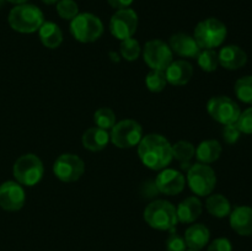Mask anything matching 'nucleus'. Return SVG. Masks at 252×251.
Here are the masks:
<instances>
[{"mask_svg":"<svg viewBox=\"0 0 252 251\" xmlns=\"http://www.w3.org/2000/svg\"><path fill=\"white\" fill-rule=\"evenodd\" d=\"M121 54H122L123 58L128 62L137 61L139 58L140 53H142V47H140L139 42L137 39H134L133 37L127 39H123L121 41L120 46Z\"/></svg>","mask_w":252,"mask_h":251,"instance_id":"nucleus-29","label":"nucleus"},{"mask_svg":"<svg viewBox=\"0 0 252 251\" xmlns=\"http://www.w3.org/2000/svg\"><path fill=\"white\" fill-rule=\"evenodd\" d=\"M133 1H134V0H107L110 6L116 10L128 9V7L133 4Z\"/></svg>","mask_w":252,"mask_h":251,"instance_id":"nucleus-36","label":"nucleus"},{"mask_svg":"<svg viewBox=\"0 0 252 251\" xmlns=\"http://www.w3.org/2000/svg\"><path fill=\"white\" fill-rule=\"evenodd\" d=\"M234 91L239 100L252 105V75L244 76L236 80Z\"/></svg>","mask_w":252,"mask_h":251,"instance_id":"nucleus-27","label":"nucleus"},{"mask_svg":"<svg viewBox=\"0 0 252 251\" xmlns=\"http://www.w3.org/2000/svg\"><path fill=\"white\" fill-rule=\"evenodd\" d=\"M196 154V149L192 143L187 140H179L172 145V157L177 161L189 162V160Z\"/></svg>","mask_w":252,"mask_h":251,"instance_id":"nucleus-26","label":"nucleus"},{"mask_svg":"<svg viewBox=\"0 0 252 251\" xmlns=\"http://www.w3.org/2000/svg\"><path fill=\"white\" fill-rule=\"evenodd\" d=\"M197 63H198L199 68L207 73L217 70L219 65L218 52L216 49H202L197 57Z\"/></svg>","mask_w":252,"mask_h":251,"instance_id":"nucleus-25","label":"nucleus"},{"mask_svg":"<svg viewBox=\"0 0 252 251\" xmlns=\"http://www.w3.org/2000/svg\"><path fill=\"white\" fill-rule=\"evenodd\" d=\"M186 251H201V250H189H189H186Z\"/></svg>","mask_w":252,"mask_h":251,"instance_id":"nucleus-40","label":"nucleus"},{"mask_svg":"<svg viewBox=\"0 0 252 251\" xmlns=\"http://www.w3.org/2000/svg\"><path fill=\"white\" fill-rule=\"evenodd\" d=\"M38 36L41 43L49 49L58 48L63 42V32L61 27L52 21L43 22V25L38 30Z\"/></svg>","mask_w":252,"mask_h":251,"instance_id":"nucleus-22","label":"nucleus"},{"mask_svg":"<svg viewBox=\"0 0 252 251\" xmlns=\"http://www.w3.org/2000/svg\"><path fill=\"white\" fill-rule=\"evenodd\" d=\"M187 184L197 196H209L216 188V172L209 165L197 162L187 170Z\"/></svg>","mask_w":252,"mask_h":251,"instance_id":"nucleus-7","label":"nucleus"},{"mask_svg":"<svg viewBox=\"0 0 252 251\" xmlns=\"http://www.w3.org/2000/svg\"><path fill=\"white\" fill-rule=\"evenodd\" d=\"M206 208L216 218H225L231 213V204L223 194H211L206 201Z\"/></svg>","mask_w":252,"mask_h":251,"instance_id":"nucleus-24","label":"nucleus"},{"mask_svg":"<svg viewBox=\"0 0 252 251\" xmlns=\"http://www.w3.org/2000/svg\"><path fill=\"white\" fill-rule=\"evenodd\" d=\"M94 122L96 127L108 130L116 125V115L111 108L101 107L94 113Z\"/></svg>","mask_w":252,"mask_h":251,"instance_id":"nucleus-30","label":"nucleus"},{"mask_svg":"<svg viewBox=\"0 0 252 251\" xmlns=\"http://www.w3.org/2000/svg\"><path fill=\"white\" fill-rule=\"evenodd\" d=\"M211 231L204 224H193L185 233V241L189 250H201L208 244Z\"/></svg>","mask_w":252,"mask_h":251,"instance_id":"nucleus-21","label":"nucleus"},{"mask_svg":"<svg viewBox=\"0 0 252 251\" xmlns=\"http://www.w3.org/2000/svg\"><path fill=\"white\" fill-rule=\"evenodd\" d=\"M145 85L152 93H160L167 85L166 75L164 70H150L145 78Z\"/></svg>","mask_w":252,"mask_h":251,"instance_id":"nucleus-28","label":"nucleus"},{"mask_svg":"<svg viewBox=\"0 0 252 251\" xmlns=\"http://www.w3.org/2000/svg\"><path fill=\"white\" fill-rule=\"evenodd\" d=\"M221 154V145L218 140L208 139L199 143L196 148V157L201 164H212L217 161Z\"/></svg>","mask_w":252,"mask_h":251,"instance_id":"nucleus-23","label":"nucleus"},{"mask_svg":"<svg viewBox=\"0 0 252 251\" xmlns=\"http://www.w3.org/2000/svg\"><path fill=\"white\" fill-rule=\"evenodd\" d=\"M4 4H5V0H0V7L4 6Z\"/></svg>","mask_w":252,"mask_h":251,"instance_id":"nucleus-39","label":"nucleus"},{"mask_svg":"<svg viewBox=\"0 0 252 251\" xmlns=\"http://www.w3.org/2000/svg\"><path fill=\"white\" fill-rule=\"evenodd\" d=\"M241 132L239 130V128L236 127V125H226L224 126L223 129V138L225 140V143L228 144H235L238 142V139L240 138Z\"/></svg>","mask_w":252,"mask_h":251,"instance_id":"nucleus-34","label":"nucleus"},{"mask_svg":"<svg viewBox=\"0 0 252 251\" xmlns=\"http://www.w3.org/2000/svg\"><path fill=\"white\" fill-rule=\"evenodd\" d=\"M12 174L20 185L32 187L38 184L43 177V162L37 155L24 154L15 161Z\"/></svg>","mask_w":252,"mask_h":251,"instance_id":"nucleus-6","label":"nucleus"},{"mask_svg":"<svg viewBox=\"0 0 252 251\" xmlns=\"http://www.w3.org/2000/svg\"><path fill=\"white\" fill-rule=\"evenodd\" d=\"M53 172L58 180L63 182H75L85 172V162L80 157L71 153L62 154L57 157L53 165Z\"/></svg>","mask_w":252,"mask_h":251,"instance_id":"nucleus-11","label":"nucleus"},{"mask_svg":"<svg viewBox=\"0 0 252 251\" xmlns=\"http://www.w3.org/2000/svg\"><path fill=\"white\" fill-rule=\"evenodd\" d=\"M138 155L143 165L159 171L166 169L172 157V144L161 134L152 133L142 138L138 144Z\"/></svg>","mask_w":252,"mask_h":251,"instance_id":"nucleus-1","label":"nucleus"},{"mask_svg":"<svg viewBox=\"0 0 252 251\" xmlns=\"http://www.w3.org/2000/svg\"><path fill=\"white\" fill-rule=\"evenodd\" d=\"M143 59L153 70H166L174 61V53L167 43L161 39H152L145 43L143 49Z\"/></svg>","mask_w":252,"mask_h":251,"instance_id":"nucleus-9","label":"nucleus"},{"mask_svg":"<svg viewBox=\"0 0 252 251\" xmlns=\"http://www.w3.org/2000/svg\"><path fill=\"white\" fill-rule=\"evenodd\" d=\"M57 12L63 20H73L79 14V6L74 0H59L57 2Z\"/></svg>","mask_w":252,"mask_h":251,"instance_id":"nucleus-31","label":"nucleus"},{"mask_svg":"<svg viewBox=\"0 0 252 251\" xmlns=\"http://www.w3.org/2000/svg\"><path fill=\"white\" fill-rule=\"evenodd\" d=\"M235 125L241 133L252 134V107L240 113Z\"/></svg>","mask_w":252,"mask_h":251,"instance_id":"nucleus-32","label":"nucleus"},{"mask_svg":"<svg viewBox=\"0 0 252 251\" xmlns=\"http://www.w3.org/2000/svg\"><path fill=\"white\" fill-rule=\"evenodd\" d=\"M166 250L167 251H186L187 245L185 238L179 234L172 231L166 239Z\"/></svg>","mask_w":252,"mask_h":251,"instance_id":"nucleus-33","label":"nucleus"},{"mask_svg":"<svg viewBox=\"0 0 252 251\" xmlns=\"http://www.w3.org/2000/svg\"><path fill=\"white\" fill-rule=\"evenodd\" d=\"M207 251H233V246L226 238H218L212 241Z\"/></svg>","mask_w":252,"mask_h":251,"instance_id":"nucleus-35","label":"nucleus"},{"mask_svg":"<svg viewBox=\"0 0 252 251\" xmlns=\"http://www.w3.org/2000/svg\"><path fill=\"white\" fill-rule=\"evenodd\" d=\"M143 138V128L137 121L122 120L111 128L110 140L121 149H129L139 144Z\"/></svg>","mask_w":252,"mask_h":251,"instance_id":"nucleus-8","label":"nucleus"},{"mask_svg":"<svg viewBox=\"0 0 252 251\" xmlns=\"http://www.w3.org/2000/svg\"><path fill=\"white\" fill-rule=\"evenodd\" d=\"M42 1H43L44 4H47V5H53V4H57L59 0H42Z\"/></svg>","mask_w":252,"mask_h":251,"instance_id":"nucleus-38","label":"nucleus"},{"mask_svg":"<svg viewBox=\"0 0 252 251\" xmlns=\"http://www.w3.org/2000/svg\"><path fill=\"white\" fill-rule=\"evenodd\" d=\"M81 142L85 149L90 152H101L107 147L110 142V133L98 127L89 128L84 132Z\"/></svg>","mask_w":252,"mask_h":251,"instance_id":"nucleus-20","label":"nucleus"},{"mask_svg":"<svg viewBox=\"0 0 252 251\" xmlns=\"http://www.w3.org/2000/svg\"><path fill=\"white\" fill-rule=\"evenodd\" d=\"M219 64L223 68L229 69V70H236V69L243 68L248 62V54L235 44H229V46L223 47L218 53Z\"/></svg>","mask_w":252,"mask_h":251,"instance_id":"nucleus-17","label":"nucleus"},{"mask_svg":"<svg viewBox=\"0 0 252 251\" xmlns=\"http://www.w3.org/2000/svg\"><path fill=\"white\" fill-rule=\"evenodd\" d=\"M138 29V15L133 9L117 10L110 20V32L120 41L133 37Z\"/></svg>","mask_w":252,"mask_h":251,"instance_id":"nucleus-12","label":"nucleus"},{"mask_svg":"<svg viewBox=\"0 0 252 251\" xmlns=\"http://www.w3.org/2000/svg\"><path fill=\"white\" fill-rule=\"evenodd\" d=\"M144 220L149 226L157 230H171L179 223L176 214V207L169 201L157 199L145 207Z\"/></svg>","mask_w":252,"mask_h":251,"instance_id":"nucleus-3","label":"nucleus"},{"mask_svg":"<svg viewBox=\"0 0 252 251\" xmlns=\"http://www.w3.org/2000/svg\"><path fill=\"white\" fill-rule=\"evenodd\" d=\"M202 211H203V206H202V202L199 201L197 197H187V198H185L184 201L177 206V220H179L180 223L185 224L193 223V221L201 216Z\"/></svg>","mask_w":252,"mask_h":251,"instance_id":"nucleus-19","label":"nucleus"},{"mask_svg":"<svg viewBox=\"0 0 252 251\" xmlns=\"http://www.w3.org/2000/svg\"><path fill=\"white\" fill-rule=\"evenodd\" d=\"M5 1H9V2H11V4L20 5V4H25V2H27L29 0H5Z\"/></svg>","mask_w":252,"mask_h":251,"instance_id":"nucleus-37","label":"nucleus"},{"mask_svg":"<svg viewBox=\"0 0 252 251\" xmlns=\"http://www.w3.org/2000/svg\"><path fill=\"white\" fill-rule=\"evenodd\" d=\"M25 201V191L19 182L6 181L0 185V207L2 209L9 212L20 211Z\"/></svg>","mask_w":252,"mask_h":251,"instance_id":"nucleus-13","label":"nucleus"},{"mask_svg":"<svg viewBox=\"0 0 252 251\" xmlns=\"http://www.w3.org/2000/svg\"><path fill=\"white\" fill-rule=\"evenodd\" d=\"M10 27L20 33H33L43 25L44 16L39 7L32 4L16 5L7 17Z\"/></svg>","mask_w":252,"mask_h":251,"instance_id":"nucleus-2","label":"nucleus"},{"mask_svg":"<svg viewBox=\"0 0 252 251\" xmlns=\"http://www.w3.org/2000/svg\"><path fill=\"white\" fill-rule=\"evenodd\" d=\"M230 225L234 231L243 236L252 235V208L241 206L236 207L230 214Z\"/></svg>","mask_w":252,"mask_h":251,"instance_id":"nucleus-18","label":"nucleus"},{"mask_svg":"<svg viewBox=\"0 0 252 251\" xmlns=\"http://www.w3.org/2000/svg\"><path fill=\"white\" fill-rule=\"evenodd\" d=\"M154 182L159 193L166 194V196H176L181 193L186 185L184 175L175 169L161 170Z\"/></svg>","mask_w":252,"mask_h":251,"instance_id":"nucleus-14","label":"nucleus"},{"mask_svg":"<svg viewBox=\"0 0 252 251\" xmlns=\"http://www.w3.org/2000/svg\"><path fill=\"white\" fill-rule=\"evenodd\" d=\"M207 111L214 121L223 126L236 123L241 113L238 103L226 96L212 97L207 103Z\"/></svg>","mask_w":252,"mask_h":251,"instance_id":"nucleus-10","label":"nucleus"},{"mask_svg":"<svg viewBox=\"0 0 252 251\" xmlns=\"http://www.w3.org/2000/svg\"><path fill=\"white\" fill-rule=\"evenodd\" d=\"M167 84L174 86L186 85L193 76V66L185 59L172 61L171 64L165 70Z\"/></svg>","mask_w":252,"mask_h":251,"instance_id":"nucleus-16","label":"nucleus"},{"mask_svg":"<svg viewBox=\"0 0 252 251\" xmlns=\"http://www.w3.org/2000/svg\"><path fill=\"white\" fill-rule=\"evenodd\" d=\"M228 30L226 26L216 17H209L198 22L194 27L193 38L201 49H216L225 41Z\"/></svg>","mask_w":252,"mask_h":251,"instance_id":"nucleus-4","label":"nucleus"},{"mask_svg":"<svg viewBox=\"0 0 252 251\" xmlns=\"http://www.w3.org/2000/svg\"><path fill=\"white\" fill-rule=\"evenodd\" d=\"M169 46L172 53L177 54L179 57H184V58H197L199 52L202 51L193 36L182 33V32L175 33L170 37Z\"/></svg>","mask_w":252,"mask_h":251,"instance_id":"nucleus-15","label":"nucleus"},{"mask_svg":"<svg viewBox=\"0 0 252 251\" xmlns=\"http://www.w3.org/2000/svg\"><path fill=\"white\" fill-rule=\"evenodd\" d=\"M70 33L81 43H91L103 34V24L96 15L79 12L70 21Z\"/></svg>","mask_w":252,"mask_h":251,"instance_id":"nucleus-5","label":"nucleus"}]
</instances>
